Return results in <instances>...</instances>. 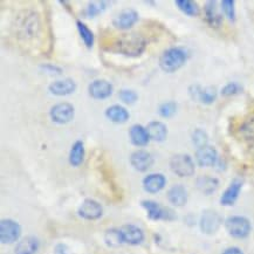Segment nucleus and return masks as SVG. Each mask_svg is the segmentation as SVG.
<instances>
[{
  "label": "nucleus",
  "mask_w": 254,
  "mask_h": 254,
  "mask_svg": "<svg viewBox=\"0 0 254 254\" xmlns=\"http://www.w3.org/2000/svg\"><path fill=\"white\" fill-rule=\"evenodd\" d=\"M146 47V40L141 34L125 33L117 37L108 47V51L128 58H137L143 54Z\"/></svg>",
  "instance_id": "obj_1"
},
{
  "label": "nucleus",
  "mask_w": 254,
  "mask_h": 254,
  "mask_svg": "<svg viewBox=\"0 0 254 254\" xmlns=\"http://www.w3.org/2000/svg\"><path fill=\"white\" fill-rule=\"evenodd\" d=\"M188 53L181 47H171L164 51L159 58V67L165 73H175L187 63Z\"/></svg>",
  "instance_id": "obj_2"
},
{
  "label": "nucleus",
  "mask_w": 254,
  "mask_h": 254,
  "mask_svg": "<svg viewBox=\"0 0 254 254\" xmlns=\"http://www.w3.org/2000/svg\"><path fill=\"white\" fill-rule=\"evenodd\" d=\"M18 35L22 39H33L40 31V19L33 11H24L17 20Z\"/></svg>",
  "instance_id": "obj_3"
},
{
  "label": "nucleus",
  "mask_w": 254,
  "mask_h": 254,
  "mask_svg": "<svg viewBox=\"0 0 254 254\" xmlns=\"http://www.w3.org/2000/svg\"><path fill=\"white\" fill-rule=\"evenodd\" d=\"M225 229L231 237L237 238V239H244L250 236L252 225L246 217L232 216L225 220Z\"/></svg>",
  "instance_id": "obj_4"
},
{
  "label": "nucleus",
  "mask_w": 254,
  "mask_h": 254,
  "mask_svg": "<svg viewBox=\"0 0 254 254\" xmlns=\"http://www.w3.org/2000/svg\"><path fill=\"white\" fill-rule=\"evenodd\" d=\"M170 169L178 177H191L194 174L193 159L188 154H177L170 158Z\"/></svg>",
  "instance_id": "obj_5"
},
{
  "label": "nucleus",
  "mask_w": 254,
  "mask_h": 254,
  "mask_svg": "<svg viewBox=\"0 0 254 254\" xmlns=\"http://www.w3.org/2000/svg\"><path fill=\"white\" fill-rule=\"evenodd\" d=\"M21 234V226L13 219H2L0 221V242L4 245L18 242Z\"/></svg>",
  "instance_id": "obj_6"
},
{
  "label": "nucleus",
  "mask_w": 254,
  "mask_h": 254,
  "mask_svg": "<svg viewBox=\"0 0 254 254\" xmlns=\"http://www.w3.org/2000/svg\"><path fill=\"white\" fill-rule=\"evenodd\" d=\"M141 205L146 211V216L150 220H174L176 218L170 208L163 207L154 200H142Z\"/></svg>",
  "instance_id": "obj_7"
},
{
  "label": "nucleus",
  "mask_w": 254,
  "mask_h": 254,
  "mask_svg": "<svg viewBox=\"0 0 254 254\" xmlns=\"http://www.w3.org/2000/svg\"><path fill=\"white\" fill-rule=\"evenodd\" d=\"M74 109L73 104L68 102H61L57 103L52 107L50 110L51 120L57 125H66L69 123L71 120L74 119Z\"/></svg>",
  "instance_id": "obj_8"
},
{
  "label": "nucleus",
  "mask_w": 254,
  "mask_h": 254,
  "mask_svg": "<svg viewBox=\"0 0 254 254\" xmlns=\"http://www.w3.org/2000/svg\"><path fill=\"white\" fill-rule=\"evenodd\" d=\"M223 223L220 214L217 211L213 210H205L201 213L200 220H199V226L201 232L205 234H213L216 233Z\"/></svg>",
  "instance_id": "obj_9"
},
{
  "label": "nucleus",
  "mask_w": 254,
  "mask_h": 254,
  "mask_svg": "<svg viewBox=\"0 0 254 254\" xmlns=\"http://www.w3.org/2000/svg\"><path fill=\"white\" fill-rule=\"evenodd\" d=\"M114 87L107 80H94L88 86V94L94 100H106L113 95Z\"/></svg>",
  "instance_id": "obj_10"
},
{
  "label": "nucleus",
  "mask_w": 254,
  "mask_h": 254,
  "mask_svg": "<svg viewBox=\"0 0 254 254\" xmlns=\"http://www.w3.org/2000/svg\"><path fill=\"white\" fill-rule=\"evenodd\" d=\"M77 212H79V216L83 218V219L96 220L102 217L103 208L101 206V204L97 203L96 200L88 198V199H84L82 201Z\"/></svg>",
  "instance_id": "obj_11"
},
{
  "label": "nucleus",
  "mask_w": 254,
  "mask_h": 254,
  "mask_svg": "<svg viewBox=\"0 0 254 254\" xmlns=\"http://www.w3.org/2000/svg\"><path fill=\"white\" fill-rule=\"evenodd\" d=\"M192 99L199 101L203 104H212L217 99V90L214 87H200L199 84H193L189 90Z\"/></svg>",
  "instance_id": "obj_12"
},
{
  "label": "nucleus",
  "mask_w": 254,
  "mask_h": 254,
  "mask_svg": "<svg viewBox=\"0 0 254 254\" xmlns=\"http://www.w3.org/2000/svg\"><path fill=\"white\" fill-rule=\"evenodd\" d=\"M137 20H138V12L132 8H127L120 12L119 14L113 19V25L114 27L117 29L126 31V29L131 28L132 26L137 22Z\"/></svg>",
  "instance_id": "obj_13"
},
{
  "label": "nucleus",
  "mask_w": 254,
  "mask_h": 254,
  "mask_svg": "<svg viewBox=\"0 0 254 254\" xmlns=\"http://www.w3.org/2000/svg\"><path fill=\"white\" fill-rule=\"evenodd\" d=\"M130 164L139 172H145L154 164V157L146 150H136L130 156Z\"/></svg>",
  "instance_id": "obj_14"
},
{
  "label": "nucleus",
  "mask_w": 254,
  "mask_h": 254,
  "mask_svg": "<svg viewBox=\"0 0 254 254\" xmlns=\"http://www.w3.org/2000/svg\"><path fill=\"white\" fill-rule=\"evenodd\" d=\"M196 162L201 168H210L218 162V151L212 145H205L197 149Z\"/></svg>",
  "instance_id": "obj_15"
},
{
  "label": "nucleus",
  "mask_w": 254,
  "mask_h": 254,
  "mask_svg": "<svg viewBox=\"0 0 254 254\" xmlns=\"http://www.w3.org/2000/svg\"><path fill=\"white\" fill-rule=\"evenodd\" d=\"M120 230H121L125 244L136 246L144 242V233L138 226L132 225V224H126Z\"/></svg>",
  "instance_id": "obj_16"
},
{
  "label": "nucleus",
  "mask_w": 254,
  "mask_h": 254,
  "mask_svg": "<svg viewBox=\"0 0 254 254\" xmlns=\"http://www.w3.org/2000/svg\"><path fill=\"white\" fill-rule=\"evenodd\" d=\"M76 87L77 84L73 79H64L53 81L48 86V90L55 96H67L75 92Z\"/></svg>",
  "instance_id": "obj_17"
},
{
  "label": "nucleus",
  "mask_w": 254,
  "mask_h": 254,
  "mask_svg": "<svg viewBox=\"0 0 254 254\" xmlns=\"http://www.w3.org/2000/svg\"><path fill=\"white\" fill-rule=\"evenodd\" d=\"M143 189L148 192V193H158L159 191H162L165 188L167 184V178L164 175L162 174H150L145 176L143 178Z\"/></svg>",
  "instance_id": "obj_18"
},
{
  "label": "nucleus",
  "mask_w": 254,
  "mask_h": 254,
  "mask_svg": "<svg viewBox=\"0 0 254 254\" xmlns=\"http://www.w3.org/2000/svg\"><path fill=\"white\" fill-rule=\"evenodd\" d=\"M243 188V181L240 179H233L227 189L224 191V193L220 197V204L224 206H232L239 198L240 191Z\"/></svg>",
  "instance_id": "obj_19"
},
{
  "label": "nucleus",
  "mask_w": 254,
  "mask_h": 254,
  "mask_svg": "<svg viewBox=\"0 0 254 254\" xmlns=\"http://www.w3.org/2000/svg\"><path fill=\"white\" fill-rule=\"evenodd\" d=\"M168 200L174 206L182 207L188 203V191L182 184H176L168 191Z\"/></svg>",
  "instance_id": "obj_20"
},
{
  "label": "nucleus",
  "mask_w": 254,
  "mask_h": 254,
  "mask_svg": "<svg viewBox=\"0 0 254 254\" xmlns=\"http://www.w3.org/2000/svg\"><path fill=\"white\" fill-rule=\"evenodd\" d=\"M129 137L130 142L135 146H145L150 142V137H149L146 128L141 125H133L130 127Z\"/></svg>",
  "instance_id": "obj_21"
},
{
  "label": "nucleus",
  "mask_w": 254,
  "mask_h": 254,
  "mask_svg": "<svg viewBox=\"0 0 254 254\" xmlns=\"http://www.w3.org/2000/svg\"><path fill=\"white\" fill-rule=\"evenodd\" d=\"M107 119L114 123H126L130 119V113L120 104H113L104 112Z\"/></svg>",
  "instance_id": "obj_22"
},
{
  "label": "nucleus",
  "mask_w": 254,
  "mask_h": 254,
  "mask_svg": "<svg viewBox=\"0 0 254 254\" xmlns=\"http://www.w3.org/2000/svg\"><path fill=\"white\" fill-rule=\"evenodd\" d=\"M39 246H40V243H39L38 238L27 236L22 238L15 245L14 254H35L38 252Z\"/></svg>",
  "instance_id": "obj_23"
},
{
  "label": "nucleus",
  "mask_w": 254,
  "mask_h": 254,
  "mask_svg": "<svg viewBox=\"0 0 254 254\" xmlns=\"http://www.w3.org/2000/svg\"><path fill=\"white\" fill-rule=\"evenodd\" d=\"M204 14L205 20H206V22L211 26V27H219L221 22H223V15H221L217 9V2L212 1V0H210V1H207L206 4H205Z\"/></svg>",
  "instance_id": "obj_24"
},
{
  "label": "nucleus",
  "mask_w": 254,
  "mask_h": 254,
  "mask_svg": "<svg viewBox=\"0 0 254 254\" xmlns=\"http://www.w3.org/2000/svg\"><path fill=\"white\" fill-rule=\"evenodd\" d=\"M148 131L150 141L155 142H163L168 136V128L164 123L161 121H152L149 122L148 126L145 127Z\"/></svg>",
  "instance_id": "obj_25"
},
{
  "label": "nucleus",
  "mask_w": 254,
  "mask_h": 254,
  "mask_svg": "<svg viewBox=\"0 0 254 254\" xmlns=\"http://www.w3.org/2000/svg\"><path fill=\"white\" fill-rule=\"evenodd\" d=\"M196 185L201 193L208 196V194H212L217 191L218 187H219V181L214 177H210V176H201V177L197 178Z\"/></svg>",
  "instance_id": "obj_26"
},
{
  "label": "nucleus",
  "mask_w": 254,
  "mask_h": 254,
  "mask_svg": "<svg viewBox=\"0 0 254 254\" xmlns=\"http://www.w3.org/2000/svg\"><path fill=\"white\" fill-rule=\"evenodd\" d=\"M84 159V145L82 141H75L74 144L71 145L70 151H69V164L71 167L77 168L80 167L83 163Z\"/></svg>",
  "instance_id": "obj_27"
},
{
  "label": "nucleus",
  "mask_w": 254,
  "mask_h": 254,
  "mask_svg": "<svg viewBox=\"0 0 254 254\" xmlns=\"http://www.w3.org/2000/svg\"><path fill=\"white\" fill-rule=\"evenodd\" d=\"M104 242L109 247H119L125 244L120 229H109L104 233Z\"/></svg>",
  "instance_id": "obj_28"
},
{
  "label": "nucleus",
  "mask_w": 254,
  "mask_h": 254,
  "mask_svg": "<svg viewBox=\"0 0 254 254\" xmlns=\"http://www.w3.org/2000/svg\"><path fill=\"white\" fill-rule=\"evenodd\" d=\"M175 4L184 14L189 15V17H197L199 14V7H198L196 2L191 1V0H176Z\"/></svg>",
  "instance_id": "obj_29"
},
{
  "label": "nucleus",
  "mask_w": 254,
  "mask_h": 254,
  "mask_svg": "<svg viewBox=\"0 0 254 254\" xmlns=\"http://www.w3.org/2000/svg\"><path fill=\"white\" fill-rule=\"evenodd\" d=\"M76 28L77 32H79L81 39H82L84 45H86L87 48H92L94 45V34L88 26L84 24V22L77 20L76 21Z\"/></svg>",
  "instance_id": "obj_30"
},
{
  "label": "nucleus",
  "mask_w": 254,
  "mask_h": 254,
  "mask_svg": "<svg viewBox=\"0 0 254 254\" xmlns=\"http://www.w3.org/2000/svg\"><path fill=\"white\" fill-rule=\"evenodd\" d=\"M108 2L107 1H92L87 6L86 11H84V17L87 18H94L102 13L104 9L107 8Z\"/></svg>",
  "instance_id": "obj_31"
},
{
  "label": "nucleus",
  "mask_w": 254,
  "mask_h": 254,
  "mask_svg": "<svg viewBox=\"0 0 254 254\" xmlns=\"http://www.w3.org/2000/svg\"><path fill=\"white\" fill-rule=\"evenodd\" d=\"M176 112H177V104L174 101H168V102L162 103L158 108V114L162 117H165V119L174 116Z\"/></svg>",
  "instance_id": "obj_32"
},
{
  "label": "nucleus",
  "mask_w": 254,
  "mask_h": 254,
  "mask_svg": "<svg viewBox=\"0 0 254 254\" xmlns=\"http://www.w3.org/2000/svg\"><path fill=\"white\" fill-rule=\"evenodd\" d=\"M236 2L233 0H223L221 1V9H223L224 14L226 15V18L231 21L236 20Z\"/></svg>",
  "instance_id": "obj_33"
},
{
  "label": "nucleus",
  "mask_w": 254,
  "mask_h": 254,
  "mask_svg": "<svg viewBox=\"0 0 254 254\" xmlns=\"http://www.w3.org/2000/svg\"><path fill=\"white\" fill-rule=\"evenodd\" d=\"M207 141H208L207 133L205 132L204 130L196 129L193 131V133H192V142H193V144L197 146V149L201 148V146L207 145Z\"/></svg>",
  "instance_id": "obj_34"
},
{
  "label": "nucleus",
  "mask_w": 254,
  "mask_h": 254,
  "mask_svg": "<svg viewBox=\"0 0 254 254\" xmlns=\"http://www.w3.org/2000/svg\"><path fill=\"white\" fill-rule=\"evenodd\" d=\"M120 100L126 104H133L138 100V95L132 89H121L119 93Z\"/></svg>",
  "instance_id": "obj_35"
},
{
  "label": "nucleus",
  "mask_w": 254,
  "mask_h": 254,
  "mask_svg": "<svg viewBox=\"0 0 254 254\" xmlns=\"http://www.w3.org/2000/svg\"><path fill=\"white\" fill-rule=\"evenodd\" d=\"M240 133L247 139H254V116L244 123L240 128Z\"/></svg>",
  "instance_id": "obj_36"
},
{
  "label": "nucleus",
  "mask_w": 254,
  "mask_h": 254,
  "mask_svg": "<svg viewBox=\"0 0 254 254\" xmlns=\"http://www.w3.org/2000/svg\"><path fill=\"white\" fill-rule=\"evenodd\" d=\"M242 90H243V87L240 86L239 83L230 82L223 87V89H221V95L233 96V95H237V94L242 93Z\"/></svg>",
  "instance_id": "obj_37"
},
{
  "label": "nucleus",
  "mask_w": 254,
  "mask_h": 254,
  "mask_svg": "<svg viewBox=\"0 0 254 254\" xmlns=\"http://www.w3.org/2000/svg\"><path fill=\"white\" fill-rule=\"evenodd\" d=\"M40 68L45 71V73L51 74V75H60V74H63V71H64L61 67L55 66V64H41Z\"/></svg>",
  "instance_id": "obj_38"
},
{
  "label": "nucleus",
  "mask_w": 254,
  "mask_h": 254,
  "mask_svg": "<svg viewBox=\"0 0 254 254\" xmlns=\"http://www.w3.org/2000/svg\"><path fill=\"white\" fill-rule=\"evenodd\" d=\"M54 254H68V247L64 244H58L54 247Z\"/></svg>",
  "instance_id": "obj_39"
},
{
  "label": "nucleus",
  "mask_w": 254,
  "mask_h": 254,
  "mask_svg": "<svg viewBox=\"0 0 254 254\" xmlns=\"http://www.w3.org/2000/svg\"><path fill=\"white\" fill-rule=\"evenodd\" d=\"M223 254H244V252L239 247H229L224 251Z\"/></svg>",
  "instance_id": "obj_40"
}]
</instances>
